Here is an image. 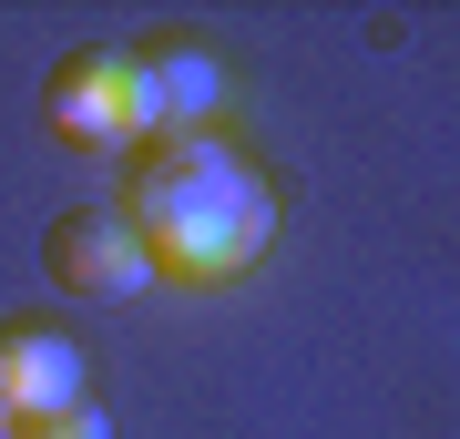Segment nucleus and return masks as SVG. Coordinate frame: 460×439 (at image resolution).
I'll return each instance as SVG.
<instances>
[{
	"mask_svg": "<svg viewBox=\"0 0 460 439\" xmlns=\"http://www.w3.org/2000/svg\"><path fill=\"white\" fill-rule=\"evenodd\" d=\"M113 215L133 225L154 277H184V286L235 277L266 245V225H277L266 184L215 144V133H144V144L123 154V205Z\"/></svg>",
	"mask_w": 460,
	"mask_h": 439,
	"instance_id": "1",
	"label": "nucleus"
},
{
	"mask_svg": "<svg viewBox=\"0 0 460 439\" xmlns=\"http://www.w3.org/2000/svg\"><path fill=\"white\" fill-rule=\"evenodd\" d=\"M41 123L83 154H133L154 133V92H144V62L123 41H83L41 72Z\"/></svg>",
	"mask_w": 460,
	"mask_h": 439,
	"instance_id": "2",
	"label": "nucleus"
},
{
	"mask_svg": "<svg viewBox=\"0 0 460 439\" xmlns=\"http://www.w3.org/2000/svg\"><path fill=\"white\" fill-rule=\"evenodd\" d=\"M41 266H51L62 296H133V286L154 277L144 245H133V225H123L113 205H72L62 225L41 235Z\"/></svg>",
	"mask_w": 460,
	"mask_h": 439,
	"instance_id": "3",
	"label": "nucleus"
},
{
	"mask_svg": "<svg viewBox=\"0 0 460 439\" xmlns=\"http://www.w3.org/2000/svg\"><path fill=\"white\" fill-rule=\"evenodd\" d=\"M83 399V338L51 317H0V419H41V408Z\"/></svg>",
	"mask_w": 460,
	"mask_h": 439,
	"instance_id": "4",
	"label": "nucleus"
},
{
	"mask_svg": "<svg viewBox=\"0 0 460 439\" xmlns=\"http://www.w3.org/2000/svg\"><path fill=\"white\" fill-rule=\"evenodd\" d=\"M133 62H144V92H154V133H195L215 113V51L205 41L154 31V41H133Z\"/></svg>",
	"mask_w": 460,
	"mask_h": 439,
	"instance_id": "5",
	"label": "nucleus"
},
{
	"mask_svg": "<svg viewBox=\"0 0 460 439\" xmlns=\"http://www.w3.org/2000/svg\"><path fill=\"white\" fill-rule=\"evenodd\" d=\"M11 439H113V419L93 399H72V408H41V419H11Z\"/></svg>",
	"mask_w": 460,
	"mask_h": 439,
	"instance_id": "6",
	"label": "nucleus"
},
{
	"mask_svg": "<svg viewBox=\"0 0 460 439\" xmlns=\"http://www.w3.org/2000/svg\"><path fill=\"white\" fill-rule=\"evenodd\" d=\"M0 439H11V419H0Z\"/></svg>",
	"mask_w": 460,
	"mask_h": 439,
	"instance_id": "7",
	"label": "nucleus"
}]
</instances>
